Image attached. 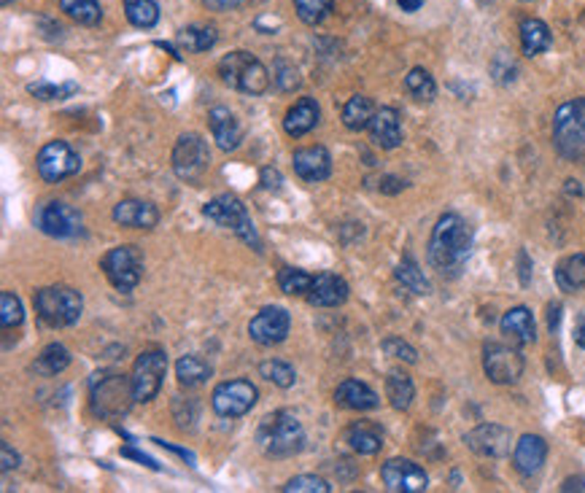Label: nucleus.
Masks as SVG:
<instances>
[{"label": "nucleus", "instance_id": "obj_11", "mask_svg": "<svg viewBox=\"0 0 585 493\" xmlns=\"http://www.w3.org/2000/svg\"><path fill=\"white\" fill-rule=\"evenodd\" d=\"M35 167H38V176L46 184H60V181L71 178L81 170V159H78V154H76L71 143L49 141L38 151Z\"/></svg>", "mask_w": 585, "mask_h": 493}, {"label": "nucleus", "instance_id": "obj_30", "mask_svg": "<svg viewBox=\"0 0 585 493\" xmlns=\"http://www.w3.org/2000/svg\"><path fill=\"white\" fill-rule=\"evenodd\" d=\"M386 397H388V402H391L394 410H408L413 405V397H416V386H413L410 375H405L399 369L388 372V377H386Z\"/></svg>", "mask_w": 585, "mask_h": 493}, {"label": "nucleus", "instance_id": "obj_33", "mask_svg": "<svg viewBox=\"0 0 585 493\" xmlns=\"http://www.w3.org/2000/svg\"><path fill=\"white\" fill-rule=\"evenodd\" d=\"M176 377H178V383H181V386H187V388H197V386L208 383V377H211V367H208L203 358H197V356H181V358L176 361Z\"/></svg>", "mask_w": 585, "mask_h": 493}, {"label": "nucleus", "instance_id": "obj_7", "mask_svg": "<svg viewBox=\"0 0 585 493\" xmlns=\"http://www.w3.org/2000/svg\"><path fill=\"white\" fill-rule=\"evenodd\" d=\"M133 402V380H127L125 375H97V380L92 383V410L103 418L125 416Z\"/></svg>", "mask_w": 585, "mask_h": 493}, {"label": "nucleus", "instance_id": "obj_3", "mask_svg": "<svg viewBox=\"0 0 585 493\" xmlns=\"http://www.w3.org/2000/svg\"><path fill=\"white\" fill-rule=\"evenodd\" d=\"M553 146L570 162H585V97L567 100L553 116Z\"/></svg>", "mask_w": 585, "mask_h": 493}, {"label": "nucleus", "instance_id": "obj_28", "mask_svg": "<svg viewBox=\"0 0 585 493\" xmlns=\"http://www.w3.org/2000/svg\"><path fill=\"white\" fill-rule=\"evenodd\" d=\"M553 44V35H550V27L537 19V16H526L520 22V49L526 57H537L542 52H548Z\"/></svg>", "mask_w": 585, "mask_h": 493}, {"label": "nucleus", "instance_id": "obj_53", "mask_svg": "<svg viewBox=\"0 0 585 493\" xmlns=\"http://www.w3.org/2000/svg\"><path fill=\"white\" fill-rule=\"evenodd\" d=\"M397 3H399V8H402V11L413 14V11H419L427 0H397Z\"/></svg>", "mask_w": 585, "mask_h": 493}, {"label": "nucleus", "instance_id": "obj_19", "mask_svg": "<svg viewBox=\"0 0 585 493\" xmlns=\"http://www.w3.org/2000/svg\"><path fill=\"white\" fill-rule=\"evenodd\" d=\"M548 458V442L537 434H523L518 442H515V450H512V464L515 469L523 475V478H531L542 469Z\"/></svg>", "mask_w": 585, "mask_h": 493}, {"label": "nucleus", "instance_id": "obj_25", "mask_svg": "<svg viewBox=\"0 0 585 493\" xmlns=\"http://www.w3.org/2000/svg\"><path fill=\"white\" fill-rule=\"evenodd\" d=\"M335 405L343 407V410L365 413V410H375V407L380 405V399H378V394H375L367 383L348 377V380H343V383L338 386V391H335Z\"/></svg>", "mask_w": 585, "mask_h": 493}, {"label": "nucleus", "instance_id": "obj_51", "mask_svg": "<svg viewBox=\"0 0 585 493\" xmlns=\"http://www.w3.org/2000/svg\"><path fill=\"white\" fill-rule=\"evenodd\" d=\"M575 343H578V348L585 351V316L575 321Z\"/></svg>", "mask_w": 585, "mask_h": 493}, {"label": "nucleus", "instance_id": "obj_37", "mask_svg": "<svg viewBox=\"0 0 585 493\" xmlns=\"http://www.w3.org/2000/svg\"><path fill=\"white\" fill-rule=\"evenodd\" d=\"M405 89L410 92V97H416L419 103H432L438 95V84L432 78V73L427 68H413L405 75Z\"/></svg>", "mask_w": 585, "mask_h": 493}, {"label": "nucleus", "instance_id": "obj_18", "mask_svg": "<svg viewBox=\"0 0 585 493\" xmlns=\"http://www.w3.org/2000/svg\"><path fill=\"white\" fill-rule=\"evenodd\" d=\"M294 173L308 181V184H318L327 181L332 176V156L324 146H308V148H297L292 156Z\"/></svg>", "mask_w": 585, "mask_h": 493}, {"label": "nucleus", "instance_id": "obj_22", "mask_svg": "<svg viewBox=\"0 0 585 493\" xmlns=\"http://www.w3.org/2000/svg\"><path fill=\"white\" fill-rule=\"evenodd\" d=\"M114 221L127 229H154L159 224V211L146 200H122L114 206Z\"/></svg>", "mask_w": 585, "mask_h": 493}, {"label": "nucleus", "instance_id": "obj_23", "mask_svg": "<svg viewBox=\"0 0 585 493\" xmlns=\"http://www.w3.org/2000/svg\"><path fill=\"white\" fill-rule=\"evenodd\" d=\"M208 127H211V136H214V141H217L221 151H235L240 146V141H243L240 122L224 106H217V108L208 111Z\"/></svg>", "mask_w": 585, "mask_h": 493}, {"label": "nucleus", "instance_id": "obj_15", "mask_svg": "<svg viewBox=\"0 0 585 493\" xmlns=\"http://www.w3.org/2000/svg\"><path fill=\"white\" fill-rule=\"evenodd\" d=\"M523 356L518 348H510V346H502V343H491L486 346L483 351V369L489 375L491 383L497 386H510V383H518L520 375H523Z\"/></svg>", "mask_w": 585, "mask_h": 493}, {"label": "nucleus", "instance_id": "obj_36", "mask_svg": "<svg viewBox=\"0 0 585 493\" xmlns=\"http://www.w3.org/2000/svg\"><path fill=\"white\" fill-rule=\"evenodd\" d=\"M125 16L133 27L151 30L159 22V5L154 0H125Z\"/></svg>", "mask_w": 585, "mask_h": 493}, {"label": "nucleus", "instance_id": "obj_24", "mask_svg": "<svg viewBox=\"0 0 585 493\" xmlns=\"http://www.w3.org/2000/svg\"><path fill=\"white\" fill-rule=\"evenodd\" d=\"M499 329L502 335L512 340L515 346H531L537 340V324H534V316L529 307L518 305V307H510L502 321H499Z\"/></svg>", "mask_w": 585, "mask_h": 493}, {"label": "nucleus", "instance_id": "obj_44", "mask_svg": "<svg viewBox=\"0 0 585 493\" xmlns=\"http://www.w3.org/2000/svg\"><path fill=\"white\" fill-rule=\"evenodd\" d=\"M281 491L284 493H329L332 491V486H329L327 480L316 478V475H297V478H292Z\"/></svg>", "mask_w": 585, "mask_h": 493}, {"label": "nucleus", "instance_id": "obj_49", "mask_svg": "<svg viewBox=\"0 0 585 493\" xmlns=\"http://www.w3.org/2000/svg\"><path fill=\"white\" fill-rule=\"evenodd\" d=\"M402 189H405V181H399V178H394V176L380 178V192H386V195H397V192H402Z\"/></svg>", "mask_w": 585, "mask_h": 493}, {"label": "nucleus", "instance_id": "obj_35", "mask_svg": "<svg viewBox=\"0 0 585 493\" xmlns=\"http://www.w3.org/2000/svg\"><path fill=\"white\" fill-rule=\"evenodd\" d=\"M397 281L402 283L408 291L419 294V297H427V294L432 291V283L427 281L424 270L416 265V259H413V257H405V259L397 265Z\"/></svg>", "mask_w": 585, "mask_h": 493}, {"label": "nucleus", "instance_id": "obj_1", "mask_svg": "<svg viewBox=\"0 0 585 493\" xmlns=\"http://www.w3.org/2000/svg\"><path fill=\"white\" fill-rule=\"evenodd\" d=\"M472 243H475L472 226L459 213H442L427 248L432 270H438L442 278L461 276L467 259L472 257Z\"/></svg>", "mask_w": 585, "mask_h": 493}, {"label": "nucleus", "instance_id": "obj_56", "mask_svg": "<svg viewBox=\"0 0 585 493\" xmlns=\"http://www.w3.org/2000/svg\"><path fill=\"white\" fill-rule=\"evenodd\" d=\"M567 184H570V186H567V189H570V192H572V195H583V189H580V186H578V181H567Z\"/></svg>", "mask_w": 585, "mask_h": 493}, {"label": "nucleus", "instance_id": "obj_41", "mask_svg": "<svg viewBox=\"0 0 585 493\" xmlns=\"http://www.w3.org/2000/svg\"><path fill=\"white\" fill-rule=\"evenodd\" d=\"M278 286L289 297H308V291L313 286V276H308L305 270H297V267H284L278 273Z\"/></svg>", "mask_w": 585, "mask_h": 493}, {"label": "nucleus", "instance_id": "obj_10", "mask_svg": "<svg viewBox=\"0 0 585 493\" xmlns=\"http://www.w3.org/2000/svg\"><path fill=\"white\" fill-rule=\"evenodd\" d=\"M165 372H167V356L159 348H148V351H144L136 358V367H133V375H130L136 402L146 405L159 394Z\"/></svg>", "mask_w": 585, "mask_h": 493}, {"label": "nucleus", "instance_id": "obj_45", "mask_svg": "<svg viewBox=\"0 0 585 493\" xmlns=\"http://www.w3.org/2000/svg\"><path fill=\"white\" fill-rule=\"evenodd\" d=\"M273 81L278 84V89H281V92H297V89L302 86L299 71L294 68V63H289V60H276Z\"/></svg>", "mask_w": 585, "mask_h": 493}, {"label": "nucleus", "instance_id": "obj_29", "mask_svg": "<svg viewBox=\"0 0 585 493\" xmlns=\"http://www.w3.org/2000/svg\"><path fill=\"white\" fill-rule=\"evenodd\" d=\"M556 283L561 291L575 294L585 288V254H572L556 265Z\"/></svg>", "mask_w": 585, "mask_h": 493}, {"label": "nucleus", "instance_id": "obj_2", "mask_svg": "<svg viewBox=\"0 0 585 493\" xmlns=\"http://www.w3.org/2000/svg\"><path fill=\"white\" fill-rule=\"evenodd\" d=\"M257 442L265 456L270 458H287L302 450L305 445V428L294 418L289 410H278L265 416L257 428Z\"/></svg>", "mask_w": 585, "mask_h": 493}, {"label": "nucleus", "instance_id": "obj_46", "mask_svg": "<svg viewBox=\"0 0 585 493\" xmlns=\"http://www.w3.org/2000/svg\"><path fill=\"white\" fill-rule=\"evenodd\" d=\"M383 353L386 356H394V358H399V361H408V364H416L419 361V353L413 346H408L402 337H388V340H383Z\"/></svg>", "mask_w": 585, "mask_h": 493}, {"label": "nucleus", "instance_id": "obj_43", "mask_svg": "<svg viewBox=\"0 0 585 493\" xmlns=\"http://www.w3.org/2000/svg\"><path fill=\"white\" fill-rule=\"evenodd\" d=\"M22 321H25L22 299H19L14 291H3V294H0V324H3V329L22 327Z\"/></svg>", "mask_w": 585, "mask_h": 493}, {"label": "nucleus", "instance_id": "obj_4", "mask_svg": "<svg viewBox=\"0 0 585 493\" xmlns=\"http://www.w3.org/2000/svg\"><path fill=\"white\" fill-rule=\"evenodd\" d=\"M35 313L38 318L52 327V329H63V327H74L84 310V299L81 294L71 288V286H46L38 288L33 297Z\"/></svg>", "mask_w": 585, "mask_h": 493}, {"label": "nucleus", "instance_id": "obj_21", "mask_svg": "<svg viewBox=\"0 0 585 493\" xmlns=\"http://www.w3.org/2000/svg\"><path fill=\"white\" fill-rule=\"evenodd\" d=\"M367 130H369L372 143L383 151L402 146V122H399V114L394 108H378Z\"/></svg>", "mask_w": 585, "mask_h": 493}, {"label": "nucleus", "instance_id": "obj_17", "mask_svg": "<svg viewBox=\"0 0 585 493\" xmlns=\"http://www.w3.org/2000/svg\"><path fill=\"white\" fill-rule=\"evenodd\" d=\"M467 448L483 458H505L512 448V431L499 423H483L464 437Z\"/></svg>", "mask_w": 585, "mask_h": 493}, {"label": "nucleus", "instance_id": "obj_38", "mask_svg": "<svg viewBox=\"0 0 585 493\" xmlns=\"http://www.w3.org/2000/svg\"><path fill=\"white\" fill-rule=\"evenodd\" d=\"M60 8L78 22V25H97L103 19V8H100V0H60Z\"/></svg>", "mask_w": 585, "mask_h": 493}, {"label": "nucleus", "instance_id": "obj_47", "mask_svg": "<svg viewBox=\"0 0 585 493\" xmlns=\"http://www.w3.org/2000/svg\"><path fill=\"white\" fill-rule=\"evenodd\" d=\"M16 467H19V453L11 450L8 442H3V445H0V469H3V472H11V469H16Z\"/></svg>", "mask_w": 585, "mask_h": 493}, {"label": "nucleus", "instance_id": "obj_20", "mask_svg": "<svg viewBox=\"0 0 585 493\" xmlns=\"http://www.w3.org/2000/svg\"><path fill=\"white\" fill-rule=\"evenodd\" d=\"M348 283L343 281L340 276L335 273H318L313 276V286L308 291V302L316 305V307H338L348 299Z\"/></svg>", "mask_w": 585, "mask_h": 493}, {"label": "nucleus", "instance_id": "obj_32", "mask_svg": "<svg viewBox=\"0 0 585 493\" xmlns=\"http://www.w3.org/2000/svg\"><path fill=\"white\" fill-rule=\"evenodd\" d=\"M68 364H71V351H68L66 346H60V343H52V346H46V348L41 351V356L35 358L33 369H35L38 375H44V377H55V375L66 372Z\"/></svg>", "mask_w": 585, "mask_h": 493}, {"label": "nucleus", "instance_id": "obj_14", "mask_svg": "<svg viewBox=\"0 0 585 493\" xmlns=\"http://www.w3.org/2000/svg\"><path fill=\"white\" fill-rule=\"evenodd\" d=\"M81 224H84L81 213L63 200L44 203L35 211V226L49 237H76L81 232Z\"/></svg>", "mask_w": 585, "mask_h": 493}, {"label": "nucleus", "instance_id": "obj_5", "mask_svg": "<svg viewBox=\"0 0 585 493\" xmlns=\"http://www.w3.org/2000/svg\"><path fill=\"white\" fill-rule=\"evenodd\" d=\"M221 81L243 95H265L270 89V71L248 52H229L219 63Z\"/></svg>", "mask_w": 585, "mask_h": 493}, {"label": "nucleus", "instance_id": "obj_55", "mask_svg": "<svg viewBox=\"0 0 585 493\" xmlns=\"http://www.w3.org/2000/svg\"><path fill=\"white\" fill-rule=\"evenodd\" d=\"M559 321H561V307H559V305H553V307H550V332H556Z\"/></svg>", "mask_w": 585, "mask_h": 493}, {"label": "nucleus", "instance_id": "obj_8", "mask_svg": "<svg viewBox=\"0 0 585 493\" xmlns=\"http://www.w3.org/2000/svg\"><path fill=\"white\" fill-rule=\"evenodd\" d=\"M211 167V148L195 133L181 136L173 146V173L187 184H200Z\"/></svg>", "mask_w": 585, "mask_h": 493}, {"label": "nucleus", "instance_id": "obj_31", "mask_svg": "<svg viewBox=\"0 0 585 493\" xmlns=\"http://www.w3.org/2000/svg\"><path fill=\"white\" fill-rule=\"evenodd\" d=\"M372 116H375V103L365 97V95H354L348 103H346V108H343V125L351 130V133H362L369 127V122H372Z\"/></svg>", "mask_w": 585, "mask_h": 493}, {"label": "nucleus", "instance_id": "obj_57", "mask_svg": "<svg viewBox=\"0 0 585 493\" xmlns=\"http://www.w3.org/2000/svg\"><path fill=\"white\" fill-rule=\"evenodd\" d=\"M8 3H11V0H3V5H8Z\"/></svg>", "mask_w": 585, "mask_h": 493}, {"label": "nucleus", "instance_id": "obj_9", "mask_svg": "<svg viewBox=\"0 0 585 493\" xmlns=\"http://www.w3.org/2000/svg\"><path fill=\"white\" fill-rule=\"evenodd\" d=\"M100 270L116 291H133L144 276V257L136 246H116L103 254Z\"/></svg>", "mask_w": 585, "mask_h": 493}, {"label": "nucleus", "instance_id": "obj_42", "mask_svg": "<svg viewBox=\"0 0 585 493\" xmlns=\"http://www.w3.org/2000/svg\"><path fill=\"white\" fill-rule=\"evenodd\" d=\"M27 92L35 95L38 100H66L78 92L76 81H66V84H49V81H33L27 84Z\"/></svg>", "mask_w": 585, "mask_h": 493}, {"label": "nucleus", "instance_id": "obj_54", "mask_svg": "<svg viewBox=\"0 0 585 493\" xmlns=\"http://www.w3.org/2000/svg\"><path fill=\"white\" fill-rule=\"evenodd\" d=\"M518 257H520V281L529 283V257H526V251H520Z\"/></svg>", "mask_w": 585, "mask_h": 493}, {"label": "nucleus", "instance_id": "obj_12", "mask_svg": "<svg viewBox=\"0 0 585 493\" xmlns=\"http://www.w3.org/2000/svg\"><path fill=\"white\" fill-rule=\"evenodd\" d=\"M259 399V391L248 380H224L211 394V407L221 418H240L246 416Z\"/></svg>", "mask_w": 585, "mask_h": 493}, {"label": "nucleus", "instance_id": "obj_48", "mask_svg": "<svg viewBox=\"0 0 585 493\" xmlns=\"http://www.w3.org/2000/svg\"><path fill=\"white\" fill-rule=\"evenodd\" d=\"M262 186L265 189H281V173L273 167H265L262 170Z\"/></svg>", "mask_w": 585, "mask_h": 493}, {"label": "nucleus", "instance_id": "obj_6", "mask_svg": "<svg viewBox=\"0 0 585 493\" xmlns=\"http://www.w3.org/2000/svg\"><path fill=\"white\" fill-rule=\"evenodd\" d=\"M203 216L214 224H219L224 229H232L243 243H248L254 251H262V240H259V232L251 221V216L246 211V206L232 197V195H219L214 197L211 203L203 206Z\"/></svg>", "mask_w": 585, "mask_h": 493}, {"label": "nucleus", "instance_id": "obj_27", "mask_svg": "<svg viewBox=\"0 0 585 493\" xmlns=\"http://www.w3.org/2000/svg\"><path fill=\"white\" fill-rule=\"evenodd\" d=\"M343 439L348 442V448L359 456H375L383 448V431L369 421L351 423L343 434Z\"/></svg>", "mask_w": 585, "mask_h": 493}, {"label": "nucleus", "instance_id": "obj_40", "mask_svg": "<svg viewBox=\"0 0 585 493\" xmlns=\"http://www.w3.org/2000/svg\"><path fill=\"white\" fill-rule=\"evenodd\" d=\"M332 8H335V0H294L297 16L310 27L321 25L332 14Z\"/></svg>", "mask_w": 585, "mask_h": 493}, {"label": "nucleus", "instance_id": "obj_34", "mask_svg": "<svg viewBox=\"0 0 585 493\" xmlns=\"http://www.w3.org/2000/svg\"><path fill=\"white\" fill-rule=\"evenodd\" d=\"M219 41L217 30L214 27H200V25H192L187 30L178 33V46L187 52V55H197V52H208L214 49Z\"/></svg>", "mask_w": 585, "mask_h": 493}, {"label": "nucleus", "instance_id": "obj_26", "mask_svg": "<svg viewBox=\"0 0 585 493\" xmlns=\"http://www.w3.org/2000/svg\"><path fill=\"white\" fill-rule=\"evenodd\" d=\"M318 119H321L318 103L313 97H299L292 108L287 111V116H284V130L292 138H302V136H308L318 125Z\"/></svg>", "mask_w": 585, "mask_h": 493}, {"label": "nucleus", "instance_id": "obj_16", "mask_svg": "<svg viewBox=\"0 0 585 493\" xmlns=\"http://www.w3.org/2000/svg\"><path fill=\"white\" fill-rule=\"evenodd\" d=\"M289 329H292V316L287 307H278V305L262 307L248 324V335L257 346H278L289 337Z\"/></svg>", "mask_w": 585, "mask_h": 493}, {"label": "nucleus", "instance_id": "obj_52", "mask_svg": "<svg viewBox=\"0 0 585 493\" xmlns=\"http://www.w3.org/2000/svg\"><path fill=\"white\" fill-rule=\"evenodd\" d=\"M561 491H585V478H570V480L561 486Z\"/></svg>", "mask_w": 585, "mask_h": 493}, {"label": "nucleus", "instance_id": "obj_39", "mask_svg": "<svg viewBox=\"0 0 585 493\" xmlns=\"http://www.w3.org/2000/svg\"><path fill=\"white\" fill-rule=\"evenodd\" d=\"M259 375H262L265 380H270L273 386H278V388H292L294 380H297V372H294L292 364H287V361H281V358H267V361H262V364H259Z\"/></svg>", "mask_w": 585, "mask_h": 493}, {"label": "nucleus", "instance_id": "obj_50", "mask_svg": "<svg viewBox=\"0 0 585 493\" xmlns=\"http://www.w3.org/2000/svg\"><path fill=\"white\" fill-rule=\"evenodd\" d=\"M243 0H203V5H208L211 11H232L237 8Z\"/></svg>", "mask_w": 585, "mask_h": 493}, {"label": "nucleus", "instance_id": "obj_13", "mask_svg": "<svg viewBox=\"0 0 585 493\" xmlns=\"http://www.w3.org/2000/svg\"><path fill=\"white\" fill-rule=\"evenodd\" d=\"M380 480L391 493H421L429 488V475L410 458H388L380 467Z\"/></svg>", "mask_w": 585, "mask_h": 493}]
</instances>
